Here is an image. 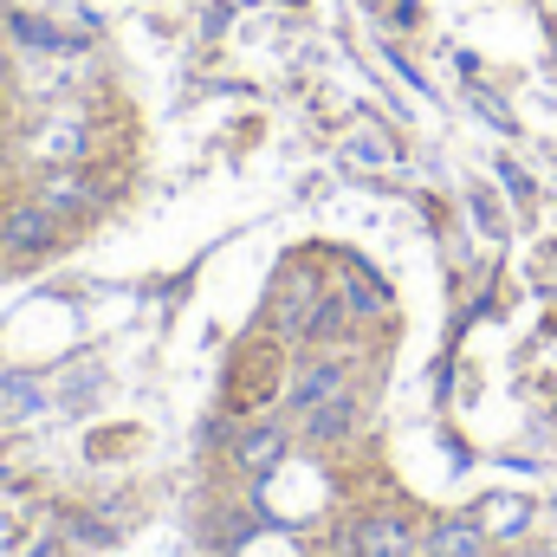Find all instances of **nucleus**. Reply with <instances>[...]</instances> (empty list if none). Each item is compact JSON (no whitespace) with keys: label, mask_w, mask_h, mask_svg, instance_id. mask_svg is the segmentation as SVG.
Wrapping results in <instances>:
<instances>
[{"label":"nucleus","mask_w":557,"mask_h":557,"mask_svg":"<svg viewBox=\"0 0 557 557\" xmlns=\"http://www.w3.org/2000/svg\"><path fill=\"white\" fill-rule=\"evenodd\" d=\"M59 214L39 201V195H26V201H13L7 214H0V253L7 260H46L52 247H59Z\"/></svg>","instance_id":"obj_1"},{"label":"nucleus","mask_w":557,"mask_h":557,"mask_svg":"<svg viewBox=\"0 0 557 557\" xmlns=\"http://www.w3.org/2000/svg\"><path fill=\"white\" fill-rule=\"evenodd\" d=\"M324 305V278L318 273H285L273 292V337L278 344H311V318Z\"/></svg>","instance_id":"obj_2"},{"label":"nucleus","mask_w":557,"mask_h":557,"mask_svg":"<svg viewBox=\"0 0 557 557\" xmlns=\"http://www.w3.org/2000/svg\"><path fill=\"white\" fill-rule=\"evenodd\" d=\"M350 557H421V532L409 512H370L350 525Z\"/></svg>","instance_id":"obj_3"},{"label":"nucleus","mask_w":557,"mask_h":557,"mask_svg":"<svg viewBox=\"0 0 557 557\" xmlns=\"http://www.w3.org/2000/svg\"><path fill=\"white\" fill-rule=\"evenodd\" d=\"M350 376H357L350 350H331V357H311V363H298V376H292V389H285L292 416H305V409H318V403L344 396V389H350Z\"/></svg>","instance_id":"obj_4"},{"label":"nucleus","mask_w":557,"mask_h":557,"mask_svg":"<svg viewBox=\"0 0 557 557\" xmlns=\"http://www.w3.org/2000/svg\"><path fill=\"white\" fill-rule=\"evenodd\" d=\"M39 201H46L59 221H85V214L104 201V188H98L85 169H52V175H39Z\"/></svg>","instance_id":"obj_5"},{"label":"nucleus","mask_w":557,"mask_h":557,"mask_svg":"<svg viewBox=\"0 0 557 557\" xmlns=\"http://www.w3.org/2000/svg\"><path fill=\"white\" fill-rule=\"evenodd\" d=\"M357 421H363V396H357V389H344V396H331V403L305 409V416H298V434H305L311 447H337Z\"/></svg>","instance_id":"obj_6"},{"label":"nucleus","mask_w":557,"mask_h":557,"mask_svg":"<svg viewBox=\"0 0 557 557\" xmlns=\"http://www.w3.org/2000/svg\"><path fill=\"white\" fill-rule=\"evenodd\" d=\"M493 552V532L480 519H434L421 532V557H486Z\"/></svg>","instance_id":"obj_7"},{"label":"nucleus","mask_w":557,"mask_h":557,"mask_svg":"<svg viewBox=\"0 0 557 557\" xmlns=\"http://www.w3.org/2000/svg\"><path fill=\"white\" fill-rule=\"evenodd\" d=\"M278 460H285V434H278V428L260 421V428H240V434H234V467H240V473L260 480V473H273Z\"/></svg>","instance_id":"obj_8"},{"label":"nucleus","mask_w":557,"mask_h":557,"mask_svg":"<svg viewBox=\"0 0 557 557\" xmlns=\"http://www.w3.org/2000/svg\"><path fill=\"white\" fill-rule=\"evenodd\" d=\"M337 298H344V318H383V285L376 278H363V273H350L344 285H337Z\"/></svg>","instance_id":"obj_9"},{"label":"nucleus","mask_w":557,"mask_h":557,"mask_svg":"<svg viewBox=\"0 0 557 557\" xmlns=\"http://www.w3.org/2000/svg\"><path fill=\"white\" fill-rule=\"evenodd\" d=\"M13 39H20V46H46V52H72V46H78V39H65L59 26H46V20H26V13L13 20Z\"/></svg>","instance_id":"obj_10"},{"label":"nucleus","mask_w":557,"mask_h":557,"mask_svg":"<svg viewBox=\"0 0 557 557\" xmlns=\"http://www.w3.org/2000/svg\"><path fill=\"white\" fill-rule=\"evenodd\" d=\"M39 149H52L59 162H78L85 156V131L78 124H39Z\"/></svg>","instance_id":"obj_11"},{"label":"nucleus","mask_w":557,"mask_h":557,"mask_svg":"<svg viewBox=\"0 0 557 557\" xmlns=\"http://www.w3.org/2000/svg\"><path fill=\"white\" fill-rule=\"evenodd\" d=\"M552 46H557V7H552Z\"/></svg>","instance_id":"obj_12"},{"label":"nucleus","mask_w":557,"mask_h":557,"mask_svg":"<svg viewBox=\"0 0 557 557\" xmlns=\"http://www.w3.org/2000/svg\"><path fill=\"white\" fill-rule=\"evenodd\" d=\"M552 557H557V545H552Z\"/></svg>","instance_id":"obj_13"}]
</instances>
